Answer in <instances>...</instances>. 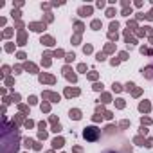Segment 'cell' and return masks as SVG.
Segmentation results:
<instances>
[{
    "label": "cell",
    "instance_id": "cell-1",
    "mask_svg": "<svg viewBox=\"0 0 153 153\" xmlns=\"http://www.w3.org/2000/svg\"><path fill=\"white\" fill-rule=\"evenodd\" d=\"M97 137H99V130H97L96 126H90V128L85 130V139H88V140H96Z\"/></svg>",
    "mask_w": 153,
    "mask_h": 153
},
{
    "label": "cell",
    "instance_id": "cell-2",
    "mask_svg": "<svg viewBox=\"0 0 153 153\" xmlns=\"http://www.w3.org/2000/svg\"><path fill=\"white\" fill-rule=\"evenodd\" d=\"M70 115H72L74 119H79V112H78V110H74V112H70Z\"/></svg>",
    "mask_w": 153,
    "mask_h": 153
}]
</instances>
